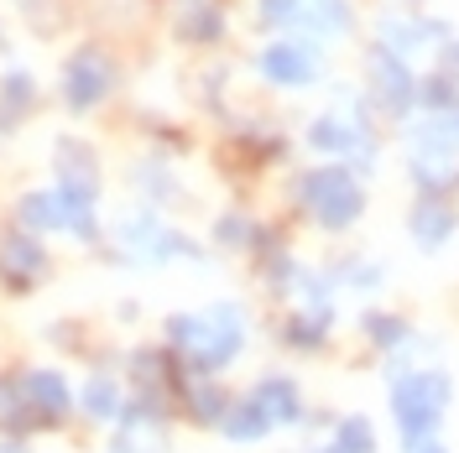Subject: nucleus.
<instances>
[{"label": "nucleus", "mask_w": 459, "mask_h": 453, "mask_svg": "<svg viewBox=\"0 0 459 453\" xmlns=\"http://www.w3.org/2000/svg\"><path fill=\"white\" fill-rule=\"evenodd\" d=\"M292 11H298V0H261V16H266V21H282Z\"/></svg>", "instance_id": "nucleus-22"}, {"label": "nucleus", "mask_w": 459, "mask_h": 453, "mask_svg": "<svg viewBox=\"0 0 459 453\" xmlns=\"http://www.w3.org/2000/svg\"><path fill=\"white\" fill-rule=\"evenodd\" d=\"M371 84H376V99L392 115H402L418 99V79H412L407 63H402L397 53H386V47H376V57H371Z\"/></svg>", "instance_id": "nucleus-8"}, {"label": "nucleus", "mask_w": 459, "mask_h": 453, "mask_svg": "<svg viewBox=\"0 0 459 453\" xmlns=\"http://www.w3.org/2000/svg\"><path fill=\"white\" fill-rule=\"evenodd\" d=\"M407 453H449V449H444V443L433 438V443H418V449H407Z\"/></svg>", "instance_id": "nucleus-23"}, {"label": "nucleus", "mask_w": 459, "mask_h": 453, "mask_svg": "<svg viewBox=\"0 0 459 453\" xmlns=\"http://www.w3.org/2000/svg\"><path fill=\"white\" fill-rule=\"evenodd\" d=\"M27 105H31V79L27 73H11L5 89H0V120H16Z\"/></svg>", "instance_id": "nucleus-20"}, {"label": "nucleus", "mask_w": 459, "mask_h": 453, "mask_svg": "<svg viewBox=\"0 0 459 453\" xmlns=\"http://www.w3.org/2000/svg\"><path fill=\"white\" fill-rule=\"evenodd\" d=\"M329 443H334V453H381V432H376L371 417L350 412V417H334Z\"/></svg>", "instance_id": "nucleus-14"}, {"label": "nucleus", "mask_w": 459, "mask_h": 453, "mask_svg": "<svg viewBox=\"0 0 459 453\" xmlns=\"http://www.w3.org/2000/svg\"><path fill=\"white\" fill-rule=\"evenodd\" d=\"M178 31L188 37V42H220V31H225V16H220V5H209V0H188L183 5V16H178Z\"/></svg>", "instance_id": "nucleus-16"}, {"label": "nucleus", "mask_w": 459, "mask_h": 453, "mask_svg": "<svg viewBox=\"0 0 459 453\" xmlns=\"http://www.w3.org/2000/svg\"><path fill=\"white\" fill-rule=\"evenodd\" d=\"M183 406L194 412V423L220 427V423L230 417V406H235V401H230L225 391H220V380H214V375H199V380H194V391L183 397Z\"/></svg>", "instance_id": "nucleus-15"}, {"label": "nucleus", "mask_w": 459, "mask_h": 453, "mask_svg": "<svg viewBox=\"0 0 459 453\" xmlns=\"http://www.w3.org/2000/svg\"><path fill=\"white\" fill-rule=\"evenodd\" d=\"M418 105H429L433 115H455L459 110V79H455V73L418 79Z\"/></svg>", "instance_id": "nucleus-18"}, {"label": "nucleus", "mask_w": 459, "mask_h": 453, "mask_svg": "<svg viewBox=\"0 0 459 453\" xmlns=\"http://www.w3.org/2000/svg\"><path fill=\"white\" fill-rule=\"evenodd\" d=\"M220 432H225V438H235V443H256V438H266V432H272V417H266L256 401L246 397V401H235V406H230V417L220 423Z\"/></svg>", "instance_id": "nucleus-17"}, {"label": "nucleus", "mask_w": 459, "mask_h": 453, "mask_svg": "<svg viewBox=\"0 0 459 453\" xmlns=\"http://www.w3.org/2000/svg\"><path fill=\"white\" fill-rule=\"evenodd\" d=\"M329 334H334V308H308L303 303V312H292L282 323V344L292 355H324Z\"/></svg>", "instance_id": "nucleus-10"}, {"label": "nucleus", "mask_w": 459, "mask_h": 453, "mask_svg": "<svg viewBox=\"0 0 459 453\" xmlns=\"http://www.w3.org/2000/svg\"><path fill=\"white\" fill-rule=\"evenodd\" d=\"M168 334H172V349H183L194 360V375H214V370H225L240 355L246 318H240L235 303H225V308H209L199 318H172Z\"/></svg>", "instance_id": "nucleus-2"}, {"label": "nucleus", "mask_w": 459, "mask_h": 453, "mask_svg": "<svg viewBox=\"0 0 459 453\" xmlns=\"http://www.w3.org/2000/svg\"><path fill=\"white\" fill-rule=\"evenodd\" d=\"M110 84H115L110 57L94 53V47H84V53H74L68 73H63V99H68L74 110H94V105L110 94Z\"/></svg>", "instance_id": "nucleus-5"}, {"label": "nucleus", "mask_w": 459, "mask_h": 453, "mask_svg": "<svg viewBox=\"0 0 459 453\" xmlns=\"http://www.w3.org/2000/svg\"><path fill=\"white\" fill-rule=\"evenodd\" d=\"M298 203L314 214V225L350 229L366 214V188L350 162H329V167H308L298 177Z\"/></svg>", "instance_id": "nucleus-3"}, {"label": "nucleus", "mask_w": 459, "mask_h": 453, "mask_svg": "<svg viewBox=\"0 0 459 453\" xmlns=\"http://www.w3.org/2000/svg\"><path fill=\"white\" fill-rule=\"evenodd\" d=\"M256 68H261V79H266V84L303 89V84H314L318 53H314V42H298V37H287V42H272V47H261Z\"/></svg>", "instance_id": "nucleus-4"}, {"label": "nucleus", "mask_w": 459, "mask_h": 453, "mask_svg": "<svg viewBox=\"0 0 459 453\" xmlns=\"http://www.w3.org/2000/svg\"><path fill=\"white\" fill-rule=\"evenodd\" d=\"M449 406H455V375L438 365L397 370L386 380V412H392V432L402 438V449L433 443L444 432Z\"/></svg>", "instance_id": "nucleus-1"}, {"label": "nucleus", "mask_w": 459, "mask_h": 453, "mask_svg": "<svg viewBox=\"0 0 459 453\" xmlns=\"http://www.w3.org/2000/svg\"><path fill=\"white\" fill-rule=\"evenodd\" d=\"M459 229V214L449 209V199H418L412 203V214H407V235H412V245L418 251H444L449 240H455Z\"/></svg>", "instance_id": "nucleus-7"}, {"label": "nucleus", "mask_w": 459, "mask_h": 453, "mask_svg": "<svg viewBox=\"0 0 459 453\" xmlns=\"http://www.w3.org/2000/svg\"><path fill=\"white\" fill-rule=\"evenodd\" d=\"M303 16H308V27H314L318 37L350 27V5H344V0H303Z\"/></svg>", "instance_id": "nucleus-19"}, {"label": "nucleus", "mask_w": 459, "mask_h": 453, "mask_svg": "<svg viewBox=\"0 0 459 453\" xmlns=\"http://www.w3.org/2000/svg\"><path fill=\"white\" fill-rule=\"evenodd\" d=\"M449 57H455V68H459V42H455V53H449Z\"/></svg>", "instance_id": "nucleus-24"}, {"label": "nucleus", "mask_w": 459, "mask_h": 453, "mask_svg": "<svg viewBox=\"0 0 459 453\" xmlns=\"http://www.w3.org/2000/svg\"><path fill=\"white\" fill-rule=\"evenodd\" d=\"M251 401H256L261 412L272 417V427H298V423H308V401H303L298 375H282V370L261 375L256 386H251Z\"/></svg>", "instance_id": "nucleus-6"}, {"label": "nucleus", "mask_w": 459, "mask_h": 453, "mask_svg": "<svg viewBox=\"0 0 459 453\" xmlns=\"http://www.w3.org/2000/svg\"><path fill=\"white\" fill-rule=\"evenodd\" d=\"M22 386H27V401H31V417H37V423H63V417H68V386H63V375L31 370Z\"/></svg>", "instance_id": "nucleus-13"}, {"label": "nucleus", "mask_w": 459, "mask_h": 453, "mask_svg": "<svg viewBox=\"0 0 459 453\" xmlns=\"http://www.w3.org/2000/svg\"><path fill=\"white\" fill-rule=\"evenodd\" d=\"M84 406L94 412V417H115V386L105 380V375H94L84 391Z\"/></svg>", "instance_id": "nucleus-21"}, {"label": "nucleus", "mask_w": 459, "mask_h": 453, "mask_svg": "<svg viewBox=\"0 0 459 453\" xmlns=\"http://www.w3.org/2000/svg\"><path fill=\"white\" fill-rule=\"evenodd\" d=\"M42 271H48V251H42L37 240H22V235H16V240L0 245V277L16 286V292H27Z\"/></svg>", "instance_id": "nucleus-11"}, {"label": "nucleus", "mask_w": 459, "mask_h": 453, "mask_svg": "<svg viewBox=\"0 0 459 453\" xmlns=\"http://www.w3.org/2000/svg\"><path fill=\"white\" fill-rule=\"evenodd\" d=\"M360 339L371 344L376 355H402L412 344V323L402 312H386V308H371L360 312Z\"/></svg>", "instance_id": "nucleus-12"}, {"label": "nucleus", "mask_w": 459, "mask_h": 453, "mask_svg": "<svg viewBox=\"0 0 459 453\" xmlns=\"http://www.w3.org/2000/svg\"><path fill=\"white\" fill-rule=\"evenodd\" d=\"M308 146H318V151H329V157H371V131L355 120H340V115H324V120H314V131H308Z\"/></svg>", "instance_id": "nucleus-9"}]
</instances>
